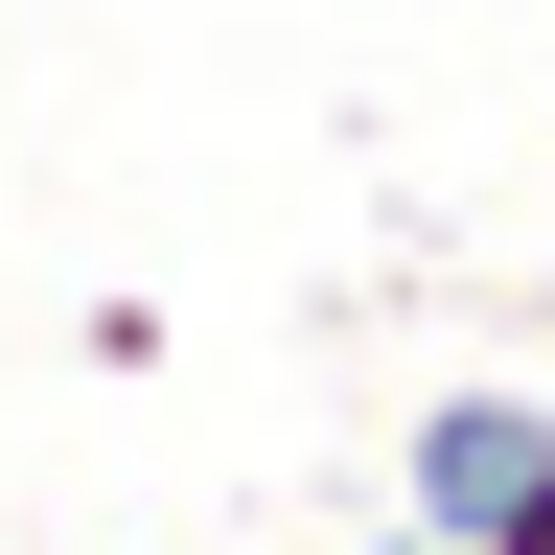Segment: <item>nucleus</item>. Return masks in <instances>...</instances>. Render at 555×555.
<instances>
[{"label":"nucleus","mask_w":555,"mask_h":555,"mask_svg":"<svg viewBox=\"0 0 555 555\" xmlns=\"http://www.w3.org/2000/svg\"><path fill=\"white\" fill-rule=\"evenodd\" d=\"M555 509V416L532 393H440V416H416V532H440V555H509Z\"/></svg>","instance_id":"obj_1"},{"label":"nucleus","mask_w":555,"mask_h":555,"mask_svg":"<svg viewBox=\"0 0 555 555\" xmlns=\"http://www.w3.org/2000/svg\"><path fill=\"white\" fill-rule=\"evenodd\" d=\"M509 555H555V509H532V532H509Z\"/></svg>","instance_id":"obj_3"},{"label":"nucleus","mask_w":555,"mask_h":555,"mask_svg":"<svg viewBox=\"0 0 555 555\" xmlns=\"http://www.w3.org/2000/svg\"><path fill=\"white\" fill-rule=\"evenodd\" d=\"M371 555H440V532H371Z\"/></svg>","instance_id":"obj_2"}]
</instances>
